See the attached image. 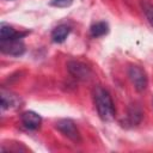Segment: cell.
<instances>
[{
	"label": "cell",
	"mask_w": 153,
	"mask_h": 153,
	"mask_svg": "<svg viewBox=\"0 0 153 153\" xmlns=\"http://www.w3.org/2000/svg\"><path fill=\"white\" fill-rule=\"evenodd\" d=\"M69 32H71V27L67 24H60V25H57L53 30L51 38H53V41L55 43H62L67 38V36L69 35Z\"/></svg>",
	"instance_id": "52a82bcc"
},
{
	"label": "cell",
	"mask_w": 153,
	"mask_h": 153,
	"mask_svg": "<svg viewBox=\"0 0 153 153\" xmlns=\"http://www.w3.org/2000/svg\"><path fill=\"white\" fill-rule=\"evenodd\" d=\"M128 76L136 91L141 92V91L146 90L148 79H147V74H146L145 69H142L140 66H136V65L129 66L128 67Z\"/></svg>",
	"instance_id": "3957f363"
},
{
	"label": "cell",
	"mask_w": 153,
	"mask_h": 153,
	"mask_svg": "<svg viewBox=\"0 0 153 153\" xmlns=\"http://www.w3.org/2000/svg\"><path fill=\"white\" fill-rule=\"evenodd\" d=\"M72 2H73V0H51V1H50V5H51V6H55V7L63 8V7L71 6Z\"/></svg>",
	"instance_id": "7c38bea8"
},
{
	"label": "cell",
	"mask_w": 153,
	"mask_h": 153,
	"mask_svg": "<svg viewBox=\"0 0 153 153\" xmlns=\"http://www.w3.org/2000/svg\"><path fill=\"white\" fill-rule=\"evenodd\" d=\"M20 121L23 126L29 130H36L42 122L41 116L35 111H24L20 115Z\"/></svg>",
	"instance_id": "8992f818"
},
{
	"label": "cell",
	"mask_w": 153,
	"mask_h": 153,
	"mask_svg": "<svg viewBox=\"0 0 153 153\" xmlns=\"http://www.w3.org/2000/svg\"><path fill=\"white\" fill-rule=\"evenodd\" d=\"M25 33L18 32L16 31L12 26L2 23L0 26V39H10V38H14V37H23Z\"/></svg>",
	"instance_id": "30bf717a"
},
{
	"label": "cell",
	"mask_w": 153,
	"mask_h": 153,
	"mask_svg": "<svg viewBox=\"0 0 153 153\" xmlns=\"http://www.w3.org/2000/svg\"><path fill=\"white\" fill-rule=\"evenodd\" d=\"M19 103H20V100L16 94L6 93L5 91L1 92V108H2V110L14 109L19 105Z\"/></svg>",
	"instance_id": "ba28073f"
},
{
	"label": "cell",
	"mask_w": 153,
	"mask_h": 153,
	"mask_svg": "<svg viewBox=\"0 0 153 153\" xmlns=\"http://www.w3.org/2000/svg\"><path fill=\"white\" fill-rule=\"evenodd\" d=\"M108 32H109V25L105 22H97V23L92 24L90 27V35L94 38L102 37V36L106 35Z\"/></svg>",
	"instance_id": "9c48e42d"
},
{
	"label": "cell",
	"mask_w": 153,
	"mask_h": 153,
	"mask_svg": "<svg viewBox=\"0 0 153 153\" xmlns=\"http://www.w3.org/2000/svg\"><path fill=\"white\" fill-rule=\"evenodd\" d=\"M55 127L56 129L62 134L65 135L67 139L72 140L73 142L78 143L81 141V136H80V131L79 129L76 128L75 123L69 120V118H62V120H59L56 123H55Z\"/></svg>",
	"instance_id": "7a4b0ae2"
},
{
	"label": "cell",
	"mask_w": 153,
	"mask_h": 153,
	"mask_svg": "<svg viewBox=\"0 0 153 153\" xmlns=\"http://www.w3.org/2000/svg\"><path fill=\"white\" fill-rule=\"evenodd\" d=\"M94 106L100 120L109 122L115 117V105L108 90L102 86H96L92 92Z\"/></svg>",
	"instance_id": "6da1fadb"
},
{
	"label": "cell",
	"mask_w": 153,
	"mask_h": 153,
	"mask_svg": "<svg viewBox=\"0 0 153 153\" xmlns=\"http://www.w3.org/2000/svg\"><path fill=\"white\" fill-rule=\"evenodd\" d=\"M141 7H142V11H143V14H145L147 22L149 23V25L153 29V5L149 4L148 1H142Z\"/></svg>",
	"instance_id": "8fae6325"
},
{
	"label": "cell",
	"mask_w": 153,
	"mask_h": 153,
	"mask_svg": "<svg viewBox=\"0 0 153 153\" xmlns=\"http://www.w3.org/2000/svg\"><path fill=\"white\" fill-rule=\"evenodd\" d=\"M0 50L11 56H20L25 51V45L22 37H14L10 39H0Z\"/></svg>",
	"instance_id": "277c9868"
},
{
	"label": "cell",
	"mask_w": 153,
	"mask_h": 153,
	"mask_svg": "<svg viewBox=\"0 0 153 153\" xmlns=\"http://www.w3.org/2000/svg\"><path fill=\"white\" fill-rule=\"evenodd\" d=\"M68 72L79 80H87L91 75V69L82 62L79 61H69L67 63Z\"/></svg>",
	"instance_id": "5b68a950"
}]
</instances>
